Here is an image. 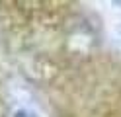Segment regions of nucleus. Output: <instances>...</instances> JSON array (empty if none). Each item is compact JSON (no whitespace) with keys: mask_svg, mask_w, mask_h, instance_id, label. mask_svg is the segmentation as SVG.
I'll return each mask as SVG.
<instances>
[{"mask_svg":"<svg viewBox=\"0 0 121 117\" xmlns=\"http://www.w3.org/2000/svg\"><path fill=\"white\" fill-rule=\"evenodd\" d=\"M16 117H35V115H29V113H24V111H20V113H16Z\"/></svg>","mask_w":121,"mask_h":117,"instance_id":"1","label":"nucleus"}]
</instances>
